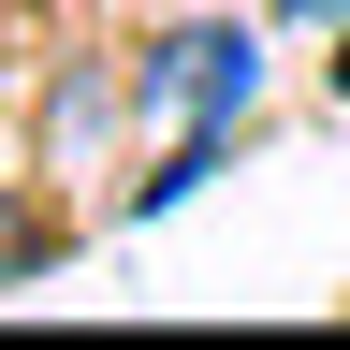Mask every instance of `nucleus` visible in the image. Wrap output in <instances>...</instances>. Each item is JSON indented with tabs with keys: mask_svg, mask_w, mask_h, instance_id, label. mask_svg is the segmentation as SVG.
Instances as JSON below:
<instances>
[{
	"mask_svg": "<svg viewBox=\"0 0 350 350\" xmlns=\"http://www.w3.org/2000/svg\"><path fill=\"white\" fill-rule=\"evenodd\" d=\"M248 73H262V59H248V29H175L161 59H146V88H161L175 117H190V131H175V161L146 175V204H175V190H190V175L219 161V131L248 117Z\"/></svg>",
	"mask_w": 350,
	"mask_h": 350,
	"instance_id": "nucleus-1",
	"label": "nucleus"
},
{
	"mask_svg": "<svg viewBox=\"0 0 350 350\" xmlns=\"http://www.w3.org/2000/svg\"><path fill=\"white\" fill-rule=\"evenodd\" d=\"M0 262H44V219H15V204H0Z\"/></svg>",
	"mask_w": 350,
	"mask_h": 350,
	"instance_id": "nucleus-2",
	"label": "nucleus"
},
{
	"mask_svg": "<svg viewBox=\"0 0 350 350\" xmlns=\"http://www.w3.org/2000/svg\"><path fill=\"white\" fill-rule=\"evenodd\" d=\"M336 88H350V29H336Z\"/></svg>",
	"mask_w": 350,
	"mask_h": 350,
	"instance_id": "nucleus-3",
	"label": "nucleus"
},
{
	"mask_svg": "<svg viewBox=\"0 0 350 350\" xmlns=\"http://www.w3.org/2000/svg\"><path fill=\"white\" fill-rule=\"evenodd\" d=\"M306 15H336V0H306Z\"/></svg>",
	"mask_w": 350,
	"mask_h": 350,
	"instance_id": "nucleus-4",
	"label": "nucleus"
}]
</instances>
